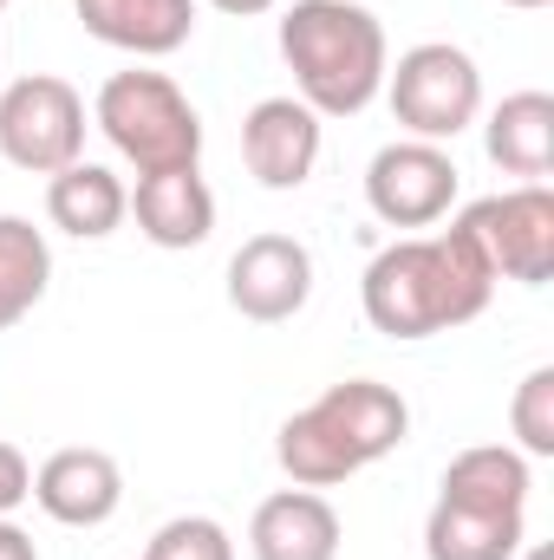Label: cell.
<instances>
[{
  "label": "cell",
  "instance_id": "6da1fadb",
  "mask_svg": "<svg viewBox=\"0 0 554 560\" xmlns=\"http://www.w3.org/2000/svg\"><path fill=\"white\" fill-rule=\"evenodd\" d=\"M489 293H496V275L457 229L392 242L385 255H372V268L359 280V306H366L372 332H385V339L457 332L489 306Z\"/></svg>",
  "mask_w": 554,
  "mask_h": 560
},
{
  "label": "cell",
  "instance_id": "7a4b0ae2",
  "mask_svg": "<svg viewBox=\"0 0 554 560\" xmlns=\"http://www.w3.org/2000/svg\"><path fill=\"white\" fill-rule=\"evenodd\" d=\"M280 59L313 118H359L385 92V26L359 0H293L280 13Z\"/></svg>",
  "mask_w": 554,
  "mask_h": 560
},
{
  "label": "cell",
  "instance_id": "3957f363",
  "mask_svg": "<svg viewBox=\"0 0 554 560\" xmlns=\"http://www.w3.org/2000/svg\"><path fill=\"white\" fill-rule=\"evenodd\" d=\"M405 430H412V405L392 385L346 378V385H326L307 411H293L280 423L275 456L293 476V489H339L366 463L392 456L405 443Z\"/></svg>",
  "mask_w": 554,
  "mask_h": 560
},
{
  "label": "cell",
  "instance_id": "277c9868",
  "mask_svg": "<svg viewBox=\"0 0 554 560\" xmlns=\"http://www.w3.org/2000/svg\"><path fill=\"white\" fill-rule=\"evenodd\" d=\"M92 125L112 138V150L138 176L196 170V156H203V118L170 72H138V66L112 72L92 98Z\"/></svg>",
  "mask_w": 554,
  "mask_h": 560
},
{
  "label": "cell",
  "instance_id": "5b68a950",
  "mask_svg": "<svg viewBox=\"0 0 554 560\" xmlns=\"http://www.w3.org/2000/svg\"><path fill=\"white\" fill-rule=\"evenodd\" d=\"M385 92H392V118L424 143H450L483 112V72L450 39H424L399 52V66H385Z\"/></svg>",
  "mask_w": 554,
  "mask_h": 560
},
{
  "label": "cell",
  "instance_id": "8992f818",
  "mask_svg": "<svg viewBox=\"0 0 554 560\" xmlns=\"http://www.w3.org/2000/svg\"><path fill=\"white\" fill-rule=\"evenodd\" d=\"M496 280H522V287H549L554 280V189L549 183H522L503 196L470 202L450 222Z\"/></svg>",
  "mask_w": 554,
  "mask_h": 560
},
{
  "label": "cell",
  "instance_id": "52a82bcc",
  "mask_svg": "<svg viewBox=\"0 0 554 560\" xmlns=\"http://www.w3.org/2000/svg\"><path fill=\"white\" fill-rule=\"evenodd\" d=\"M0 156L26 176H59L66 163L85 156V98L53 79L26 72L0 92Z\"/></svg>",
  "mask_w": 554,
  "mask_h": 560
},
{
  "label": "cell",
  "instance_id": "ba28073f",
  "mask_svg": "<svg viewBox=\"0 0 554 560\" xmlns=\"http://www.w3.org/2000/svg\"><path fill=\"white\" fill-rule=\"evenodd\" d=\"M366 202L385 229H430L457 202V163L443 143L399 138L366 163Z\"/></svg>",
  "mask_w": 554,
  "mask_h": 560
},
{
  "label": "cell",
  "instance_id": "9c48e42d",
  "mask_svg": "<svg viewBox=\"0 0 554 560\" xmlns=\"http://www.w3.org/2000/svg\"><path fill=\"white\" fill-rule=\"evenodd\" d=\"M313 293V255L293 235H249L229 261V306L255 326H280Z\"/></svg>",
  "mask_w": 554,
  "mask_h": 560
},
{
  "label": "cell",
  "instance_id": "30bf717a",
  "mask_svg": "<svg viewBox=\"0 0 554 560\" xmlns=\"http://www.w3.org/2000/svg\"><path fill=\"white\" fill-rule=\"evenodd\" d=\"M33 502L59 528H105L118 515V502H125V469H118V456L85 450V443L53 450L33 469Z\"/></svg>",
  "mask_w": 554,
  "mask_h": 560
},
{
  "label": "cell",
  "instance_id": "8fae6325",
  "mask_svg": "<svg viewBox=\"0 0 554 560\" xmlns=\"http://www.w3.org/2000/svg\"><path fill=\"white\" fill-rule=\"evenodd\" d=\"M242 163L262 189H300L320 163V118L300 98H262L242 118Z\"/></svg>",
  "mask_w": 554,
  "mask_h": 560
},
{
  "label": "cell",
  "instance_id": "7c38bea8",
  "mask_svg": "<svg viewBox=\"0 0 554 560\" xmlns=\"http://www.w3.org/2000/svg\"><path fill=\"white\" fill-rule=\"evenodd\" d=\"M255 560H339V515L320 489H280L249 522Z\"/></svg>",
  "mask_w": 554,
  "mask_h": 560
},
{
  "label": "cell",
  "instance_id": "4fadbf2b",
  "mask_svg": "<svg viewBox=\"0 0 554 560\" xmlns=\"http://www.w3.org/2000/svg\"><path fill=\"white\" fill-rule=\"evenodd\" d=\"M72 7L92 39L138 52V59H163V52L189 46V33H196V0H72Z\"/></svg>",
  "mask_w": 554,
  "mask_h": 560
},
{
  "label": "cell",
  "instance_id": "5bb4252c",
  "mask_svg": "<svg viewBox=\"0 0 554 560\" xmlns=\"http://www.w3.org/2000/svg\"><path fill=\"white\" fill-rule=\"evenodd\" d=\"M131 215H138L143 242H157V248H203L216 235V196H209V183L196 170L138 176Z\"/></svg>",
  "mask_w": 554,
  "mask_h": 560
},
{
  "label": "cell",
  "instance_id": "9a60e30c",
  "mask_svg": "<svg viewBox=\"0 0 554 560\" xmlns=\"http://www.w3.org/2000/svg\"><path fill=\"white\" fill-rule=\"evenodd\" d=\"M483 150L503 176L542 183L554 170V98L549 92H509L483 125Z\"/></svg>",
  "mask_w": 554,
  "mask_h": 560
},
{
  "label": "cell",
  "instance_id": "2e32d148",
  "mask_svg": "<svg viewBox=\"0 0 554 560\" xmlns=\"http://www.w3.org/2000/svg\"><path fill=\"white\" fill-rule=\"evenodd\" d=\"M529 541L522 509H470V502H443L424 522V555L430 560H516Z\"/></svg>",
  "mask_w": 554,
  "mask_h": 560
},
{
  "label": "cell",
  "instance_id": "e0dca14e",
  "mask_svg": "<svg viewBox=\"0 0 554 560\" xmlns=\"http://www.w3.org/2000/svg\"><path fill=\"white\" fill-rule=\"evenodd\" d=\"M46 215L53 229L79 235V242H105L125 215H131V189L105 170V163H66L53 183H46Z\"/></svg>",
  "mask_w": 554,
  "mask_h": 560
},
{
  "label": "cell",
  "instance_id": "ac0fdd59",
  "mask_svg": "<svg viewBox=\"0 0 554 560\" xmlns=\"http://www.w3.org/2000/svg\"><path fill=\"white\" fill-rule=\"evenodd\" d=\"M529 456L509 443H476L457 450L443 469V502H470V509H529Z\"/></svg>",
  "mask_w": 554,
  "mask_h": 560
},
{
  "label": "cell",
  "instance_id": "d6986e66",
  "mask_svg": "<svg viewBox=\"0 0 554 560\" xmlns=\"http://www.w3.org/2000/svg\"><path fill=\"white\" fill-rule=\"evenodd\" d=\"M53 280V248L26 215H0V332L20 326Z\"/></svg>",
  "mask_w": 554,
  "mask_h": 560
},
{
  "label": "cell",
  "instance_id": "ffe728a7",
  "mask_svg": "<svg viewBox=\"0 0 554 560\" xmlns=\"http://www.w3.org/2000/svg\"><path fill=\"white\" fill-rule=\"evenodd\" d=\"M509 430H516L522 456H554V365H535V372L516 385Z\"/></svg>",
  "mask_w": 554,
  "mask_h": 560
},
{
  "label": "cell",
  "instance_id": "44dd1931",
  "mask_svg": "<svg viewBox=\"0 0 554 560\" xmlns=\"http://www.w3.org/2000/svg\"><path fill=\"white\" fill-rule=\"evenodd\" d=\"M143 560H235V541H229V528L209 522V515H176V522H163V528L150 535Z\"/></svg>",
  "mask_w": 554,
  "mask_h": 560
},
{
  "label": "cell",
  "instance_id": "7402d4cb",
  "mask_svg": "<svg viewBox=\"0 0 554 560\" xmlns=\"http://www.w3.org/2000/svg\"><path fill=\"white\" fill-rule=\"evenodd\" d=\"M26 495H33V469H26V456L13 443H0V515H13Z\"/></svg>",
  "mask_w": 554,
  "mask_h": 560
},
{
  "label": "cell",
  "instance_id": "603a6c76",
  "mask_svg": "<svg viewBox=\"0 0 554 560\" xmlns=\"http://www.w3.org/2000/svg\"><path fill=\"white\" fill-rule=\"evenodd\" d=\"M0 560H39L33 535H26L20 522H7V515H0Z\"/></svg>",
  "mask_w": 554,
  "mask_h": 560
},
{
  "label": "cell",
  "instance_id": "cb8c5ba5",
  "mask_svg": "<svg viewBox=\"0 0 554 560\" xmlns=\"http://www.w3.org/2000/svg\"><path fill=\"white\" fill-rule=\"evenodd\" d=\"M216 13H229V20H255V13H268V7H280V0H209Z\"/></svg>",
  "mask_w": 554,
  "mask_h": 560
},
{
  "label": "cell",
  "instance_id": "d4e9b609",
  "mask_svg": "<svg viewBox=\"0 0 554 560\" xmlns=\"http://www.w3.org/2000/svg\"><path fill=\"white\" fill-rule=\"evenodd\" d=\"M503 7H522V13H542L549 0H503Z\"/></svg>",
  "mask_w": 554,
  "mask_h": 560
},
{
  "label": "cell",
  "instance_id": "484cf974",
  "mask_svg": "<svg viewBox=\"0 0 554 560\" xmlns=\"http://www.w3.org/2000/svg\"><path fill=\"white\" fill-rule=\"evenodd\" d=\"M522 560H554L549 548H522Z\"/></svg>",
  "mask_w": 554,
  "mask_h": 560
},
{
  "label": "cell",
  "instance_id": "4316f807",
  "mask_svg": "<svg viewBox=\"0 0 554 560\" xmlns=\"http://www.w3.org/2000/svg\"><path fill=\"white\" fill-rule=\"evenodd\" d=\"M0 7H7V0H0Z\"/></svg>",
  "mask_w": 554,
  "mask_h": 560
}]
</instances>
